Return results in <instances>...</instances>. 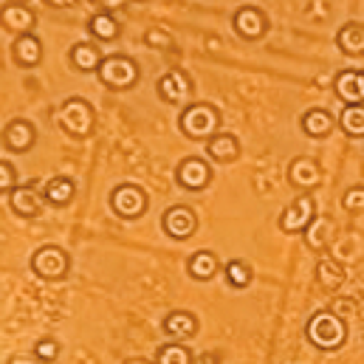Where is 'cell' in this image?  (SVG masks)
Here are the masks:
<instances>
[{
	"mask_svg": "<svg viewBox=\"0 0 364 364\" xmlns=\"http://www.w3.org/2000/svg\"><path fill=\"white\" fill-rule=\"evenodd\" d=\"M110 209L124 220H136L147 212V192L136 183H122L110 192Z\"/></svg>",
	"mask_w": 364,
	"mask_h": 364,
	"instance_id": "5b68a950",
	"label": "cell"
},
{
	"mask_svg": "<svg viewBox=\"0 0 364 364\" xmlns=\"http://www.w3.org/2000/svg\"><path fill=\"white\" fill-rule=\"evenodd\" d=\"M147 43H150V46H161V48H164V46H170V43H173V40H170V37H167V34H164V37H161V34H159V31H150V34H147Z\"/></svg>",
	"mask_w": 364,
	"mask_h": 364,
	"instance_id": "836d02e7",
	"label": "cell"
},
{
	"mask_svg": "<svg viewBox=\"0 0 364 364\" xmlns=\"http://www.w3.org/2000/svg\"><path fill=\"white\" fill-rule=\"evenodd\" d=\"M339 124L345 133L350 136H364V107L356 105V107H345L342 116H339Z\"/></svg>",
	"mask_w": 364,
	"mask_h": 364,
	"instance_id": "4316f807",
	"label": "cell"
},
{
	"mask_svg": "<svg viewBox=\"0 0 364 364\" xmlns=\"http://www.w3.org/2000/svg\"><path fill=\"white\" fill-rule=\"evenodd\" d=\"M206 153L215 161H232V159H237L240 144H237V139L232 133H218L215 139L206 141Z\"/></svg>",
	"mask_w": 364,
	"mask_h": 364,
	"instance_id": "d6986e66",
	"label": "cell"
},
{
	"mask_svg": "<svg viewBox=\"0 0 364 364\" xmlns=\"http://www.w3.org/2000/svg\"><path fill=\"white\" fill-rule=\"evenodd\" d=\"M218 127H220V116L206 102H195V105H189L181 113V133L189 136V139H195V141L215 139Z\"/></svg>",
	"mask_w": 364,
	"mask_h": 364,
	"instance_id": "7a4b0ae2",
	"label": "cell"
},
{
	"mask_svg": "<svg viewBox=\"0 0 364 364\" xmlns=\"http://www.w3.org/2000/svg\"><path fill=\"white\" fill-rule=\"evenodd\" d=\"M60 124H63V130H65L68 136H74V139L91 136L93 107L85 99H77V96L68 99V102H63V107H60Z\"/></svg>",
	"mask_w": 364,
	"mask_h": 364,
	"instance_id": "277c9868",
	"label": "cell"
},
{
	"mask_svg": "<svg viewBox=\"0 0 364 364\" xmlns=\"http://www.w3.org/2000/svg\"><path fill=\"white\" fill-rule=\"evenodd\" d=\"M305 336L311 339V345H316L319 350H336L345 345L348 339V325L333 314V311H316L308 319Z\"/></svg>",
	"mask_w": 364,
	"mask_h": 364,
	"instance_id": "6da1fadb",
	"label": "cell"
},
{
	"mask_svg": "<svg viewBox=\"0 0 364 364\" xmlns=\"http://www.w3.org/2000/svg\"><path fill=\"white\" fill-rule=\"evenodd\" d=\"M11 54H14V63H17V65L34 68V65H40V60H43V46H40V40H37L34 34H23V37L14 40Z\"/></svg>",
	"mask_w": 364,
	"mask_h": 364,
	"instance_id": "9a60e30c",
	"label": "cell"
},
{
	"mask_svg": "<svg viewBox=\"0 0 364 364\" xmlns=\"http://www.w3.org/2000/svg\"><path fill=\"white\" fill-rule=\"evenodd\" d=\"M74 192H77V183L71 181V178H51V181L46 183V200L48 203H54V206H65L71 198H74Z\"/></svg>",
	"mask_w": 364,
	"mask_h": 364,
	"instance_id": "cb8c5ba5",
	"label": "cell"
},
{
	"mask_svg": "<svg viewBox=\"0 0 364 364\" xmlns=\"http://www.w3.org/2000/svg\"><path fill=\"white\" fill-rule=\"evenodd\" d=\"M342 203H345V209H350V212H362L364 209V189L362 186L348 189V192H345V198H342Z\"/></svg>",
	"mask_w": 364,
	"mask_h": 364,
	"instance_id": "1f68e13d",
	"label": "cell"
},
{
	"mask_svg": "<svg viewBox=\"0 0 364 364\" xmlns=\"http://www.w3.org/2000/svg\"><path fill=\"white\" fill-rule=\"evenodd\" d=\"M336 96L348 105V107H356L364 102V71H342L333 82Z\"/></svg>",
	"mask_w": 364,
	"mask_h": 364,
	"instance_id": "7c38bea8",
	"label": "cell"
},
{
	"mask_svg": "<svg viewBox=\"0 0 364 364\" xmlns=\"http://www.w3.org/2000/svg\"><path fill=\"white\" fill-rule=\"evenodd\" d=\"M156 364H192V353L183 345H164L159 348Z\"/></svg>",
	"mask_w": 364,
	"mask_h": 364,
	"instance_id": "83f0119b",
	"label": "cell"
},
{
	"mask_svg": "<svg viewBox=\"0 0 364 364\" xmlns=\"http://www.w3.org/2000/svg\"><path fill=\"white\" fill-rule=\"evenodd\" d=\"M71 63H74V68H80V71H99V65L105 63V57H102V51L93 46V43H77L74 48H71Z\"/></svg>",
	"mask_w": 364,
	"mask_h": 364,
	"instance_id": "ffe728a7",
	"label": "cell"
},
{
	"mask_svg": "<svg viewBox=\"0 0 364 364\" xmlns=\"http://www.w3.org/2000/svg\"><path fill=\"white\" fill-rule=\"evenodd\" d=\"M186 269H189V274H192L195 279H212L215 272H218V257H215L212 252H195V255L189 257Z\"/></svg>",
	"mask_w": 364,
	"mask_h": 364,
	"instance_id": "d4e9b609",
	"label": "cell"
},
{
	"mask_svg": "<svg viewBox=\"0 0 364 364\" xmlns=\"http://www.w3.org/2000/svg\"><path fill=\"white\" fill-rule=\"evenodd\" d=\"M124 364H150V362H144V359H127Z\"/></svg>",
	"mask_w": 364,
	"mask_h": 364,
	"instance_id": "d590c367",
	"label": "cell"
},
{
	"mask_svg": "<svg viewBox=\"0 0 364 364\" xmlns=\"http://www.w3.org/2000/svg\"><path fill=\"white\" fill-rule=\"evenodd\" d=\"M159 96L161 99H167L170 105H178L183 99H189V93H192V82H189V77L183 74V71H170V74H164L161 80H159Z\"/></svg>",
	"mask_w": 364,
	"mask_h": 364,
	"instance_id": "4fadbf2b",
	"label": "cell"
},
{
	"mask_svg": "<svg viewBox=\"0 0 364 364\" xmlns=\"http://www.w3.org/2000/svg\"><path fill=\"white\" fill-rule=\"evenodd\" d=\"M161 328H164V333L173 336V339H186V336H195L198 319H195V314H189V311H173V314L164 316Z\"/></svg>",
	"mask_w": 364,
	"mask_h": 364,
	"instance_id": "2e32d148",
	"label": "cell"
},
{
	"mask_svg": "<svg viewBox=\"0 0 364 364\" xmlns=\"http://www.w3.org/2000/svg\"><path fill=\"white\" fill-rule=\"evenodd\" d=\"M316 274H319V282L325 285V288H336L339 282H342V269L333 263V260H319V266H316Z\"/></svg>",
	"mask_w": 364,
	"mask_h": 364,
	"instance_id": "f546056e",
	"label": "cell"
},
{
	"mask_svg": "<svg viewBox=\"0 0 364 364\" xmlns=\"http://www.w3.org/2000/svg\"><path fill=\"white\" fill-rule=\"evenodd\" d=\"M235 31L243 40H260L266 34V17L255 6H243L235 11Z\"/></svg>",
	"mask_w": 364,
	"mask_h": 364,
	"instance_id": "8fae6325",
	"label": "cell"
},
{
	"mask_svg": "<svg viewBox=\"0 0 364 364\" xmlns=\"http://www.w3.org/2000/svg\"><path fill=\"white\" fill-rule=\"evenodd\" d=\"M333 237V220L331 218H316L308 229H305V243L311 249H325Z\"/></svg>",
	"mask_w": 364,
	"mask_h": 364,
	"instance_id": "7402d4cb",
	"label": "cell"
},
{
	"mask_svg": "<svg viewBox=\"0 0 364 364\" xmlns=\"http://www.w3.org/2000/svg\"><path fill=\"white\" fill-rule=\"evenodd\" d=\"M96 74H99L102 85H107V88H113V91H127V88H133L136 80H139L136 63H133L130 57H122V54L105 57V63L99 65Z\"/></svg>",
	"mask_w": 364,
	"mask_h": 364,
	"instance_id": "3957f363",
	"label": "cell"
},
{
	"mask_svg": "<svg viewBox=\"0 0 364 364\" xmlns=\"http://www.w3.org/2000/svg\"><path fill=\"white\" fill-rule=\"evenodd\" d=\"M288 178H291L294 186L314 189L316 183L322 181V170H319V167H316V161H311V159H296V161H291Z\"/></svg>",
	"mask_w": 364,
	"mask_h": 364,
	"instance_id": "e0dca14e",
	"label": "cell"
},
{
	"mask_svg": "<svg viewBox=\"0 0 364 364\" xmlns=\"http://www.w3.org/2000/svg\"><path fill=\"white\" fill-rule=\"evenodd\" d=\"M161 226H164V232H167L173 240H186V237L195 235L198 218H195V212H192L189 206H173V209L164 212Z\"/></svg>",
	"mask_w": 364,
	"mask_h": 364,
	"instance_id": "ba28073f",
	"label": "cell"
},
{
	"mask_svg": "<svg viewBox=\"0 0 364 364\" xmlns=\"http://www.w3.org/2000/svg\"><path fill=\"white\" fill-rule=\"evenodd\" d=\"M0 189H3V192H9V195L17 189V181H14V167H11L9 161H3V164H0Z\"/></svg>",
	"mask_w": 364,
	"mask_h": 364,
	"instance_id": "d6a6232c",
	"label": "cell"
},
{
	"mask_svg": "<svg viewBox=\"0 0 364 364\" xmlns=\"http://www.w3.org/2000/svg\"><path fill=\"white\" fill-rule=\"evenodd\" d=\"M9 203L17 215H26V218H37L43 212V195L34 186H17L9 195Z\"/></svg>",
	"mask_w": 364,
	"mask_h": 364,
	"instance_id": "5bb4252c",
	"label": "cell"
},
{
	"mask_svg": "<svg viewBox=\"0 0 364 364\" xmlns=\"http://www.w3.org/2000/svg\"><path fill=\"white\" fill-rule=\"evenodd\" d=\"M302 130L314 139L319 136H328L333 130V116L325 110V107H311L305 116H302Z\"/></svg>",
	"mask_w": 364,
	"mask_h": 364,
	"instance_id": "44dd1931",
	"label": "cell"
},
{
	"mask_svg": "<svg viewBox=\"0 0 364 364\" xmlns=\"http://www.w3.org/2000/svg\"><path fill=\"white\" fill-rule=\"evenodd\" d=\"M176 181L181 183L183 189L198 192V189H203L206 183L212 181V167H209L203 159L189 156V159H183L181 164H178V170H176Z\"/></svg>",
	"mask_w": 364,
	"mask_h": 364,
	"instance_id": "9c48e42d",
	"label": "cell"
},
{
	"mask_svg": "<svg viewBox=\"0 0 364 364\" xmlns=\"http://www.w3.org/2000/svg\"><path fill=\"white\" fill-rule=\"evenodd\" d=\"M31 272L43 279H63L68 274V255L60 246H40L31 255Z\"/></svg>",
	"mask_w": 364,
	"mask_h": 364,
	"instance_id": "52a82bcc",
	"label": "cell"
},
{
	"mask_svg": "<svg viewBox=\"0 0 364 364\" xmlns=\"http://www.w3.org/2000/svg\"><path fill=\"white\" fill-rule=\"evenodd\" d=\"M336 46L342 54H350V57H359L364 54V26L362 23H348L339 28L336 34Z\"/></svg>",
	"mask_w": 364,
	"mask_h": 364,
	"instance_id": "ac0fdd59",
	"label": "cell"
},
{
	"mask_svg": "<svg viewBox=\"0 0 364 364\" xmlns=\"http://www.w3.org/2000/svg\"><path fill=\"white\" fill-rule=\"evenodd\" d=\"M88 28H91V34L96 40H105V43H110V40L119 37V23L110 14H96V17H91Z\"/></svg>",
	"mask_w": 364,
	"mask_h": 364,
	"instance_id": "484cf974",
	"label": "cell"
},
{
	"mask_svg": "<svg viewBox=\"0 0 364 364\" xmlns=\"http://www.w3.org/2000/svg\"><path fill=\"white\" fill-rule=\"evenodd\" d=\"M3 23H6V28L17 31V34L23 37V34H31L34 14H31L28 9H23V6H9V9L3 11Z\"/></svg>",
	"mask_w": 364,
	"mask_h": 364,
	"instance_id": "603a6c76",
	"label": "cell"
},
{
	"mask_svg": "<svg viewBox=\"0 0 364 364\" xmlns=\"http://www.w3.org/2000/svg\"><path fill=\"white\" fill-rule=\"evenodd\" d=\"M9 364H37V359H28V356H11Z\"/></svg>",
	"mask_w": 364,
	"mask_h": 364,
	"instance_id": "e575fe53",
	"label": "cell"
},
{
	"mask_svg": "<svg viewBox=\"0 0 364 364\" xmlns=\"http://www.w3.org/2000/svg\"><path fill=\"white\" fill-rule=\"evenodd\" d=\"M226 279L235 288H246L252 282V272H249V266L243 260H229L226 263Z\"/></svg>",
	"mask_w": 364,
	"mask_h": 364,
	"instance_id": "f1b7e54d",
	"label": "cell"
},
{
	"mask_svg": "<svg viewBox=\"0 0 364 364\" xmlns=\"http://www.w3.org/2000/svg\"><path fill=\"white\" fill-rule=\"evenodd\" d=\"M316 220V203H314V198L311 195H299L285 212H282V218H279V229L285 232V235H305V229L311 226Z\"/></svg>",
	"mask_w": 364,
	"mask_h": 364,
	"instance_id": "8992f818",
	"label": "cell"
},
{
	"mask_svg": "<svg viewBox=\"0 0 364 364\" xmlns=\"http://www.w3.org/2000/svg\"><path fill=\"white\" fill-rule=\"evenodd\" d=\"M34 139H37V133H34L31 122H26V119H11V122L3 127V144H6L11 153H26V150H31V147H34Z\"/></svg>",
	"mask_w": 364,
	"mask_h": 364,
	"instance_id": "30bf717a",
	"label": "cell"
},
{
	"mask_svg": "<svg viewBox=\"0 0 364 364\" xmlns=\"http://www.w3.org/2000/svg\"><path fill=\"white\" fill-rule=\"evenodd\" d=\"M34 356H37L40 362H54V359L60 356V345H57L54 339H43V342H37Z\"/></svg>",
	"mask_w": 364,
	"mask_h": 364,
	"instance_id": "4dcf8cb0",
	"label": "cell"
}]
</instances>
